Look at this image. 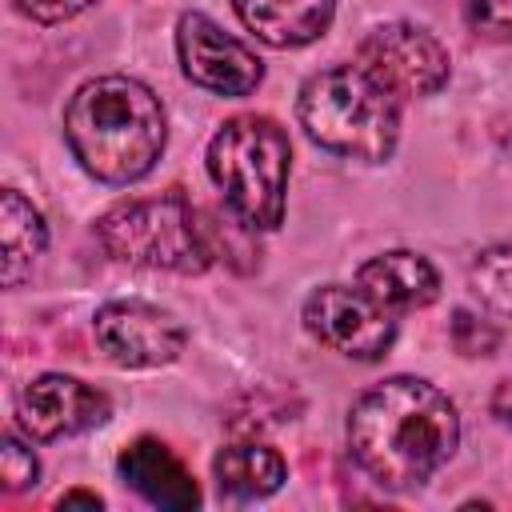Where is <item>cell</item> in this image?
<instances>
[{"label":"cell","instance_id":"cell-1","mask_svg":"<svg viewBox=\"0 0 512 512\" xmlns=\"http://www.w3.org/2000/svg\"><path fill=\"white\" fill-rule=\"evenodd\" d=\"M460 444L456 404L420 376H388L356 396L348 412L352 460L392 492L420 488Z\"/></svg>","mask_w":512,"mask_h":512},{"label":"cell","instance_id":"cell-2","mask_svg":"<svg viewBox=\"0 0 512 512\" xmlns=\"http://www.w3.org/2000/svg\"><path fill=\"white\" fill-rule=\"evenodd\" d=\"M64 140L76 164L100 184L144 180L168 140L160 96L136 76H96L64 108Z\"/></svg>","mask_w":512,"mask_h":512},{"label":"cell","instance_id":"cell-3","mask_svg":"<svg viewBox=\"0 0 512 512\" xmlns=\"http://www.w3.org/2000/svg\"><path fill=\"white\" fill-rule=\"evenodd\" d=\"M296 116L312 144L332 156L380 164L400 140V104L360 64H332L300 84Z\"/></svg>","mask_w":512,"mask_h":512},{"label":"cell","instance_id":"cell-4","mask_svg":"<svg viewBox=\"0 0 512 512\" xmlns=\"http://www.w3.org/2000/svg\"><path fill=\"white\" fill-rule=\"evenodd\" d=\"M208 176L228 212L252 228L272 232L284 224V192L292 168L288 132L272 116H232L208 140Z\"/></svg>","mask_w":512,"mask_h":512},{"label":"cell","instance_id":"cell-5","mask_svg":"<svg viewBox=\"0 0 512 512\" xmlns=\"http://www.w3.org/2000/svg\"><path fill=\"white\" fill-rule=\"evenodd\" d=\"M96 236L104 252L120 264L164 268L180 276H200L216 256L208 240V224H200L196 208L180 192L112 204L96 220Z\"/></svg>","mask_w":512,"mask_h":512},{"label":"cell","instance_id":"cell-6","mask_svg":"<svg viewBox=\"0 0 512 512\" xmlns=\"http://www.w3.org/2000/svg\"><path fill=\"white\" fill-rule=\"evenodd\" d=\"M356 64L396 100L436 96L452 76L448 48L428 28L404 20L372 28L356 48Z\"/></svg>","mask_w":512,"mask_h":512},{"label":"cell","instance_id":"cell-7","mask_svg":"<svg viewBox=\"0 0 512 512\" xmlns=\"http://www.w3.org/2000/svg\"><path fill=\"white\" fill-rule=\"evenodd\" d=\"M304 328L352 356V360H380L392 344H396V316L376 304L364 288H348V284H324L304 300Z\"/></svg>","mask_w":512,"mask_h":512},{"label":"cell","instance_id":"cell-8","mask_svg":"<svg viewBox=\"0 0 512 512\" xmlns=\"http://www.w3.org/2000/svg\"><path fill=\"white\" fill-rule=\"evenodd\" d=\"M176 56L184 76L216 96H248L264 80V64L236 36H228L212 16L184 12L176 24Z\"/></svg>","mask_w":512,"mask_h":512},{"label":"cell","instance_id":"cell-9","mask_svg":"<svg viewBox=\"0 0 512 512\" xmlns=\"http://www.w3.org/2000/svg\"><path fill=\"white\" fill-rule=\"evenodd\" d=\"M96 348L120 368H160L184 352V324L144 300H112L92 320Z\"/></svg>","mask_w":512,"mask_h":512},{"label":"cell","instance_id":"cell-10","mask_svg":"<svg viewBox=\"0 0 512 512\" xmlns=\"http://www.w3.org/2000/svg\"><path fill=\"white\" fill-rule=\"evenodd\" d=\"M108 412H112V400L100 388H92L76 376H64V372L36 376L16 396V420L28 432V440H40V444L88 432V428L104 424Z\"/></svg>","mask_w":512,"mask_h":512},{"label":"cell","instance_id":"cell-11","mask_svg":"<svg viewBox=\"0 0 512 512\" xmlns=\"http://www.w3.org/2000/svg\"><path fill=\"white\" fill-rule=\"evenodd\" d=\"M116 468H120V476H124L148 504H156V508L188 512V508L200 504V488H196L192 472L180 464V456H176L168 444H160V440H152V436L132 440V444L120 452Z\"/></svg>","mask_w":512,"mask_h":512},{"label":"cell","instance_id":"cell-12","mask_svg":"<svg viewBox=\"0 0 512 512\" xmlns=\"http://www.w3.org/2000/svg\"><path fill=\"white\" fill-rule=\"evenodd\" d=\"M356 288H364L388 312H412V308H428L440 296V276L420 252L396 248L364 260L356 272Z\"/></svg>","mask_w":512,"mask_h":512},{"label":"cell","instance_id":"cell-13","mask_svg":"<svg viewBox=\"0 0 512 512\" xmlns=\"http://www.w3.org/2000/svg\"><path fill=\"white\" fill-rule=\"evenodd\" d=\"M240 24L272 48H304L332 28L336 0H232Z\"/></svg>","mask_w":512,"mask_h":512},{"label":"cell","instance_id":"cell-14","mask_svg":"<svg viewBox=\"0 0 512 512\" xmlns=\"http://www.w3.org/2000/svg\"><path fill=\"white\" fill-rule=\"evenodd\" d=\"M216 488L232 500H260L272 496L288 480V464L268 444H228L212 456Z\"/></svg>","mask_w":512,"mask_h":512},{"label":"cell","instance_id":"cell-15","mask_svg":"<svg viewBox=\"0 0 512 512\" xmlns=\"http://www.w3.org/2000/svg\"><path fill=\"white\" fill-rule=\"evenodd\" d=\"M44 244H48V224H44L40 208L32 200H24L16 188H8L0 196V248H4V272L0 276H4V288H16L32 272Z\"/></svg>","mask_w":512,"mask_h":512},{"label":"cell","instance_id":"cell-16","mask_svg":"<svg viewBox=\"0 0 512 512\" xmlns=\"http://www.w3.org/2000/svg\"><path fill=\"white\" fill-rule=\"evenodd\" d=\"M472 292L500 316H512V244L484 248L468 268Z\"/></svg>","mask_w":512,"mask_h":512},{"label":"cell","instance_id":"cell-17","mask_svg":"<svg viewBox=\"0 0 512 512\" xmlns=\"http://www.w3.org/2000/svg\"><path fill=\"white\" fill-rule=\"evenodd\" d=\"M448 336H452V348H456L460 356H492L496 344H500V332H496L488 320L472 316L468 308H456V312H452Z\"/></svg>","mask_w":512,"mask_h":512},{"label":"cell","instance_id":"cell-18","mask_svg":"<svg viewBox=\"0 0 512 512\" xmlns=\"http://www.w3.org/2000/svg\"><path fill=\"white\" fill-rule=\"evenodd\" d=\"M36 476H40L36 452H32L24 440H16V436L8 432V436L0 440V484H4L8 492H24V488L36 484Z\"/></svg>","mask_w":512,"mask_h":512},{"label":"cell","instance_id":"cell-19","mask_svg":"<svg viewBox=\"0 0 512 512\" xmlns=\"http://www.w3.org/2000/svg\"><path fill=\"white\" fill-rule=\"evenodd\" d=\"M464 20L476 36H512V0H468Z\"/></svg>","mask_w":512,"mask_h":512},{"label":"cell","instance_id":"cell-20","mask_svg":"<svg viewBox=\"0 0 512 512\" xmlns=\"http://www.w3.org/2000/svg\"><path fill=\"white\" fill-rule=\"evenodd\" d=\"M12 4H16V12H24L36 24H64L80 12H88L96 0H12Z\"/></svg>","mask_w":512,"mask_h":512},{"label":"cell","instance_id":"cell-21","mask_svg":"<svg viewBox=\"0 0 512 512\" xmlns=\"http://www.w3.org/2000/svg\"><path fill=\"white\" fill-rule=\"evenodd\" d=\"M492 412L500 416L504 428H512V376H504V380L496 384V392H492Z\"/></svg>","mask_w":512,"mask_h":512},{"label":"cell","instance_id":"cell-22","mask_svg":"<svg viewBox=\"0 0 512 512\" xmlns=\"http://www.w3.org/2000/svg\"><path fill=\"white\" fill-rule=\"evenodd\" d=\"M72 504H88V508H100V496H92V492H68V496H60V508H72Z\"/></svg>","mask_w":512,"mask_h":512}]
</instances>
